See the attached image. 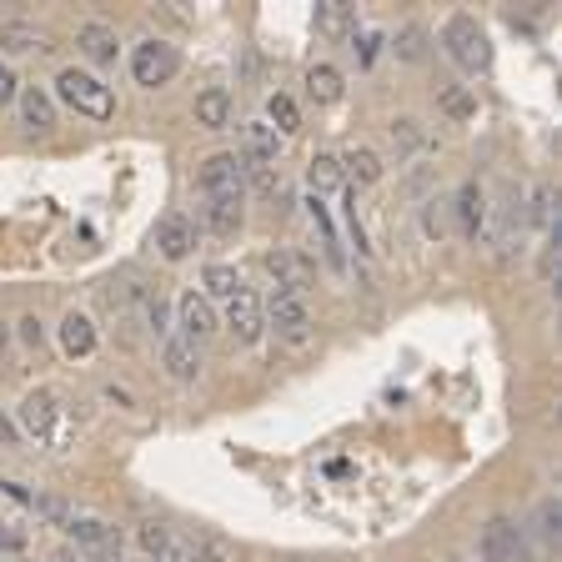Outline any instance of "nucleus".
<instances>
[{"instance_id": "nucleus-1", "label": "nucleus", "mask_w": 562, "mask_h": 562, "mask_svg": "<svg viewBox=\"0 0 562 562\" xmlns=\"http://www.w3.org/2000/svg\"><path fill=\"white\" fill-rule=\"evenodd\" d=\"M15 422H21V432L35 437L41 447H66V437H70V407L56 386L25 392L21 407H15Z\"/></svg>"}, {"instance_id": "nucleus-2", "label": "nucleus", "mask_w": 562, "mask_h": 562, "mask_svg": "<svg viewBox=\"0 0 562 562\" xmlns=\"http://www.w3.org/2000/svg\"><path fill=\"white\" fill-rule=\"evenodd\" d=\"M56 95L76 111V116H91V121H111L116 116V95H111V86L101 81V76H91V70H76L66 66L56 76Z\"/></svg>"}, {"instance_id": "nucleus-3", "label": "nucleus", "mask_w": 562, "mask_h": 562, "mask_svg": "<svg viewBox=\"0 0 562 562\" xmlns=\"http://www.w3.org/2000/svg\"><path fill=\"white\" fill-rule=\"evenodd\" d=\"M442 46L462 76H487L492 70V41L472 15H452V21L442 25Z\"/></svg>"}, {"instance_id": "nucleus-4", "label": "nucleus", "mask_w": 562, "mask_h": 562, "mask_svg": "<svg viewBox=\"0 0 562 562\" xmlns=\"http://www.w3.org/2000/svg\"><path fill=\"white\" fill-rule=\"evenodd\" d=\"M196 187H201V201H246V166L236 151H216L201 161L196 171Z\"/></svg>"}, {"instance_id": "nucleus-5", "label": "nucleus", "mask_w": 562, "mask_h": 562, "mask_svg": "<svg viewBox=\"0 0 562 562\" xmlns=\"http://www.w3.org/2000/svg\"><path fill=\"white\" fill-rule=\"evenodd\" d=\"M176 70H181V50H176L171 41H161V35H146V41L131 50V76H136V86H146V91L176 81Z\"/></svg>"}, {"instance_id": "nucleus-6", "label": "nucleus", "mask_w": 562, "mask_h": 562, "mask_svg": "<svg viewBox=\"0 0 562 562\" xmlns=\"http://www.w3.org/2000/svg\"><path fill=\"white\" fill-rule=\"evenodd\" d=\"M267 312V327L277 331L286 347H306L312 341V312H306L302 296H271V306H261Z\"/></svg>"}, {"instance_id": "nucleus-7", "label": "nucleus", "mask_w": 562, "mask_h": 562, "mask_svg": "<svg viewBox=\"0 0 562 562\" xmlns=\"http://www.w3.org/2000/svg\"><path fill=\"white\" fill-rule=\"evenodd\" d=\"M66 532L76 538V548H81V562H121L116 527L101 522V517H70Z\"/></svg>"}, {"instance_id": "nucleus-8", "label": "nucleus", "mask_w": 562, "mask_h": 562, "mask_svg": "<svg viewBox=\"0 0 562 562\" xmlns=\"http://www.w3.org/2000/svg\"><path fill=\"white\" fill-rule=\"evenodd\" d=\"M482 562H527V532L513 517H492L482 527Z\"/></svg>"}, {"instance_id": "nucleus-9", "label": "nucleus", "mask_w": 562, "mask_h": 562, "mask_svg": "<svg viewBox=\"0 0 562 562\" xmlns=\"http://www.w3.org/2000/svg\"><path fill=\"white\" fill-rule=\"evenodd\" d=\"M226 327H232V337L241 341V347H257L261 331H267V312H261V296L251 292V286H241V292L226 302Z\"/></svg>"}, {"instance_id": "nucleus-10", "label": "nucleus", "mask_w": 562, "mask_h": 562, "mask_svg": "<svg viewBox=\"0 0 562 562\" xmlns=\"http://www.w3.org/2000/svg\"><path fill=\"white\" fill-rule=\"evenodd\" d=\"M261 267L277 277L281 296H306V286H312V261L296 257V251H286V246L267 251V257H261Z\"/></svg>"}, {"instance_id": "nucleus-11", "label": "nucleus", "mask_w": 562, "mask_h": 562, "mask_svg": "<svg viewBox=\"0 0 562 562\" xmlns=\"http://www.w3.org/2000/svg\"><path fill=\"white\" fill-rule=\"evenodd\" d=\"M156 251H161L166 261H187L191 246H196V226H191V216H181V211H166L161 222H156Z\"/></svg>"}, {"instance_id": "nucleus-12", "label": "nucleus", "mask_w": 562, "mask_h": 562, "mask_svg": "<svg viewBox=\"0 0 562 562\" xmlns=\"http://www.w3.org/2000/svg\"><path fill=\"white\" fill-rule=\"evenodd\" d=\"M176 327H181V341L201 347V341L216 331V312H211L206 296H196V292L181 296V302H176Z\"/></svg>"}, {"instance_id": "nucleus-13", "label": "nucleus", "mask_w": 562, "mask_h": 562, "mask_svg": "<svg viewBox=\"0 0 562 562\" xmlns=\"http://www.w3.org/2000/svg\"><path fill=\"white\" fill-rule=\"evenodd\" d=\"M140 548H146V558H151V562H201L196 548H191V542H181L171 527H161V522L140 527Z\"/></svg>"}, {"instance_id": "nucleus-14", "label": "nucleus", "mask_w": 562, "mask_h": 562, "mask_svg": "<svg viewBox=\"0 0 562 562\" xmlns=\"http://www.w3.org/2000/svg\"><path fill=\"white\" fill-rule=\"evenodd\" d=\"M15 105H21V126L31 131V136L46 140L50 131H56V101H50L41 86H25V91H15Z\"/></svg>"}, {"instance_id": "nucleus-15", "label": "nucleus", "mask_w": 562, "mask_h": 562, "mask_svg": "<svg viewBox=\"0 0 562 562\" xmlns=\"http://www.w3.org/2000/svg\"><path fill=\"white\" fill-rule=\"evenodd\" d=\"M76 50H81L91 66H116L121 41H116V31H111L105 21H86L81 31H76Z\"/></svg>"}, {"instance_id": "nucleus-16", "label": "nucleus", "mask_w": 562, "mask_h": 562, "mask_svg": "<svg viewBox=\"0 0 562 562\" xmlns=\"http://www.w3.org/2000/svg\"><path fill=\"white\" fill-rule=\"evenodd\" d=\"M452 211H457V232L468 236V241H477V236L487 232V196H482L477 181H468V187L457 191Z\"/></svg>"}, {"instance_id": "nucleus-17", "label": "nucleus", "mask_w": 562, "mask_h": 562, "mask_svg": "<svg viewBox=\"0 0 562 562\" xmlns=\"http://www.w3.org/2000/svg\"><path fill=\"white\" fill-rule=\"evenodd\" d=\"M306 187H312L316 201H331V196H347V176H341V161L337 156H312V166H306Z\"/></svg>"}, {"instance_id": "nucleus-18", "label": "nucleus", "mask_w": 562, "mask_h": 562, "mask_svg": "<svg viewBox=\"0 0 562 562\" xmlns=\"http://www.w3.org/2000/svg\"><path fill=\"white\" fill-rule=\"evenodd\" d=\"M306 216H312L316 236H322V257H327V267H331V271H347V251H341V236H337V222H331L327 201L306 196Z\"/></svg>"}, {"instance_id": "nucleus-19", "label": "nucleus", "mask_w": 562, "mask_h": 562, "mask_svg": "<svg viewBox=\"0 0 562 562\" xmlns=\"http://www.w3.org/2000/svg\"><path fill=\"white\" fill-rule=\"evenodd\" d=\"M241 140H246V151H241V161H246V166H277V156H281V136L267 126V121H246Z\"/></svg>"}, {"instance_id": "nucleus-20", "label": "nucleus", "mask_w": 562, "mask_h": 562, "mask_svg": "<svg viewBox=\"0 0 562 562\" xmlns=\"http://www.w3.org/2000/svg\"><path fill=\"white\" fill-rule=\"evenodd\" d=\"M316 31L327 35V41H351L357 35V11H351L347 0H322L316 5Z\"/></svg>"}, {"instance_id": "nucleus-21", "label": "nucleus", "mask_w": 562, "mask_h": 562, "mask_svg": "<svg viewBox=\"0 0 562 562\" xmlns=\"http://www.w3.org/2000/svg\"><path fill=\"white\" fill-rule=\"evenodd\" d=\"M337 161H341L347 187H376V181H382V161H376V151H367V146H351V151L337 156Z\"/></svg>"}, {"instance_id": "nucleus-22", "label": "nucleus", "mask_w": 562, "mask_h": 562, "mask_svg": "<svg viewBox=\"0 0 562 562\" xmlns=\"http://www.w3.org/2000/svg\"><path fill=\"white\" fill-rule=\"evenodd\" d=\"M306 95H312L316 105H337L341 95H347V81H341V70L327 66V60H322V66H312V70H306Z\"/></svg>"}, {"instance_id": "nucleus-23", "label": "nucleus", "mask_w": 562, "mask_h": 562, "mask_svg": "<svg viewBox=\"0 0 562 562\" xmlns=\"http://www.w3.org/2000/svg\"><path fill=\"white\" fill-rule=\"evenodd\" d=\"M161 362H166V372H171L176 382H191V376L201 372V351L191 347V341H181V337H166L161 341Z\"/></svg>"}, {"instance_id": "nucleus-24", "label": "nucleus", "mask_w": 562, "mask_h": 562, "mask_svg": "<svg viewBox=\"0 0 562 562\" xmlns=\"http://www.w3.org/2000/svg\"><path fill=\"white\" fill-rule=\"evenodd\" d=\"M196 126H206V131L232 126V91H222V86L201 91L196 95Z\"/></svg>"}, {"instance_id": "nucleus-25", "label": "nucleus", "mask_w": 562, "mask_h": 562, "mask_svg": "<svg viewBox=\"0 0 562 562\" xmlns=\"http://www.w3.org/2000/svg\"><path fill=\"white\" fill-rule=\"evenodd\" d=\"M60 347H66V357H91V351H95V327H91V316L66 312V322H60Z\"/></svg>"}, {"instance_id": "nucleus-26", "label": "nucleus", "mask_w": 562, "mask_h": 562, "mask_svg": "<svg viewBox=\"0 0 562 562\" xmlns=\"http://www.w3.org/2000/svg\"><path fill=\"white\" fill-rule=\"evenodd\" d=\"M201 226L211 236H236L241 232V206L236 201H201Z\"/></svg>"}, {"instance_id": "nucleus-27", "label": "nucleus", "mask_w": 562, "mask_h": 562, "mask_svg": "<svg viewBox=\"0 0 562 562\" xmlns=\"http://www.w3.org/2000/svg\"><path fill=\"white\" fill-rule=\"evenodd\" d=\"M267 126L277 131V136H292V131H302V111H296L292 95H271L267 101Z\"/></svg>"}, {"instance_id": "nucleus-28", "label": "nucleus", "mask_w": 562, "mask_h": 562, "mask_svg": "<svg viewBox=\"0 0 562 562\" xmlns=\"http://www.w3.org/2000/svg\"><path fill=\"white\" fill-rule=\"evenodd\" d=\"M0 50H15V56H21V50H46V35L21 21H0Z\"/></svg>"}, {"instance_id": "nucleus-29", "label": "nucleus", "mask_w": 562, "mask_h": 562, "mask_svg": "<svg viewBox=\"0 0 562 562\" xmlns=\"http://www.w3.org/2000/svg\"><path fill=\"white\" fill-rule=\"evenodd\" d=\"M201 281H206V302H211V296L232 302V296L241 292V277H236V267H226V261H211L206 277H201Z\"/></svg>"}, {"instance_id": "nucleus-30", "label": "nucleus", "mask_w": 562, "mask_h": 562, "mask_svg": "<svg viewBox=\"0 0 562 562\" xmlns=\"http://www.w3.org/2000/svg\"><path fill=\"white\" fill-rule=\"evenodd\" d=\"M392 146H397V156L422 151V146H427V131H422V121H412V116L392 121Z\"/></svg>"}, {"instance_id": "nucleus-31", "label": "nucleus", "mask_w": 562, "mask_h": 562, "mask_svg": "<svg viewBox=\"0 0 562 562\" xmlns=\"http://www.w3.org/2000/svg\"><path fill=\"white\" fill-rule=\"evenodd\" d=\"M392 50H397L402 60H422L427 56V31H422V25H402L397 41H392Z\"/></svg>"}, {"instance_id": "nucleus-32", "label": "nucleus", "mask_w": 562, "mask_h": 562, "mask_svg": "<svg viewBox=\"0 0 562 562\" xmlns=\"http://www.w3.org/2000/svg\"><path fill=\"white\" fill-rule=\"evenodd\" d=\"M442 111H447V116H457V121H472V116H477V101H472L462 86H447V91H442Z\"/></svg>"}, {"instance_id": "nucleus-33", "label": "nucleus", "mask_w": 562, "mask_h": 562, "mask_svg": "<svg viewBox=\"0 0 562 562\" xmlns=\"http://www.w3.org/2000/svg\"><path fill=\"white\" fill-rule=\"evenodd\" d=\"M351 41H357V60H362V66H376V50H382V31H357L351 35Z\"/></svg>"}, {"instance_id": "nucleus-34", "label": "nucleus", "mask_w": 562, "mask_h": 562, "mask_svg": "<svg viewBox=\"0 0 562 562\" xmlns=\"http://www.w3.org/2000/svg\"><path fill=\"white\" fill-rule=\"evenodd\" d=\"M538 532H542V542H558V527H562V507L558 503H552V497H548V503H542L538 507Z\"/></svg>"}, {"instance_id": "nucleus-35", "label": "nucleus", "mask_w": 562, "mask_h": 562, "mask_svg": "<svg viewBox=\"0 0 562 562\" xmlns=\"http://www.w3.org/2000/svg\"><path fill=\"white\" fill-rule=\"evenodd\" d=\"M532 222H538V226H558V216H552V187L532 191Z\"/></svg>"}, {"instance_id": "nucleus-36", "label": "nucleus", "mask_w": 562, "mask_h": 562, "mask_svg": "<svg viewBox=\"0 0 562 562\" xmlns=\"http://www.w3.org/2000/svg\"><path fill=\"white\" fill-rule=\"evenodd\" d=\"M422 232H427V236H447V211H437V201H427V211H422Z\"/></svg>"}, {"instance_id": "nucleus-37", "label": "nucleus", "mask_w": 562, "mask_h": 562, "mask_svg": "<svg viewBox=\"0 0 562 562\" xmlns=\"http://www.w3.org/2000/svg\"><path fill=\"white\" fill-rule=\"evenodd\" d=\"M21 341H25V347H35V351H41V341H46V331H41V322H35V316H25V322H21Z\"/></svg>"}, {"instance_id": "nucleus-38", "label": "nucleus", "mask_w": 562, "mask_h": 562, "mask_svg": "<svg viewBox=\"0 0 562 562\" xmlns=\"http://www.w3.org/2000/svg\"><path fill=\"white\" fill-rule=\"evenodd\" d=\"M0 548H5V552H21L25 548V532H15L11 522H0Z\"/></svg>"}, {"instance_id": "nucleus-39", "label": "nucleus", "mask_w": 562, "mask_h": 562, "mask_svg": "<svg viewBox=\"0 0 562 562\" xmlns=\"http://www.w3.org/2000/svg\"><path fill=\"white\" fill-rule=\"evenodd\" d=\"M5 101H15V70L0 60V105H5Z\"/></svg>"}, {"instance_id": "nucleus-40", "label": "nucleus", "mask_w": 562, "mask_h": 562, "mask_svg": "<svg viewBox=\"0 0 562 562\" xmlns=\"http://www.w3.org/2000/svg\"><path fill=\"white\" fill-rule=\"evenodd\" d=\"M11 362V327H5V322H0V367Z\"/></svg>"}, {"instance_id": "nucleus-41", "label": "nucleus", "mask_w": 562, "mask_h": 562, "mask_svg": "<svg viewBox=\"0 0 562 562\" xmlns=\"http://www.w3.org/2000/svg\"><path fill=\"white\" fill-rule=\"evenodd\" d=\"M0 442H15V432H11V422L0 417Z\"/></svg>"}, {"instance_id": "nucleus-42", "label": "nucleus", "mask_w": 562, "mask_h": 562, "mask_svg": "<svg viewBox=\"0 0 562 562\" xmlns=\"http://www.w3.org/2000/svg\"><path fill=\"white\" fill-rule=\"evenodd\" d=\"M56 562H81V558H56Z\"/></svg>"}]
</instances>
